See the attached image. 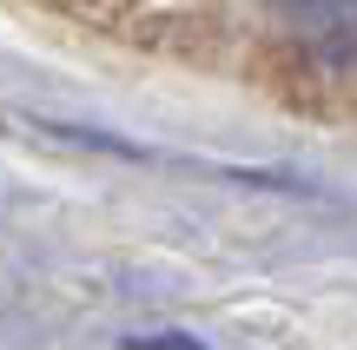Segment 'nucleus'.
Returning a JSON list of instances; mask_svg holds the SVG:
<instances>
[{"label": "nucleus", "mask_w": 357, "mask_h": 350, "mask_svg": "<svg viewBox=\"0 0 357 350\" xmlns=\"http://www.w3.org/2000/svg\"><path fill=\"white\" fill-rule=\"evenodd\" d=\"M291 40L324 66H357V0H271Z\"/></svg>", "instance_id": "nucleus-1"}]
</instances>
